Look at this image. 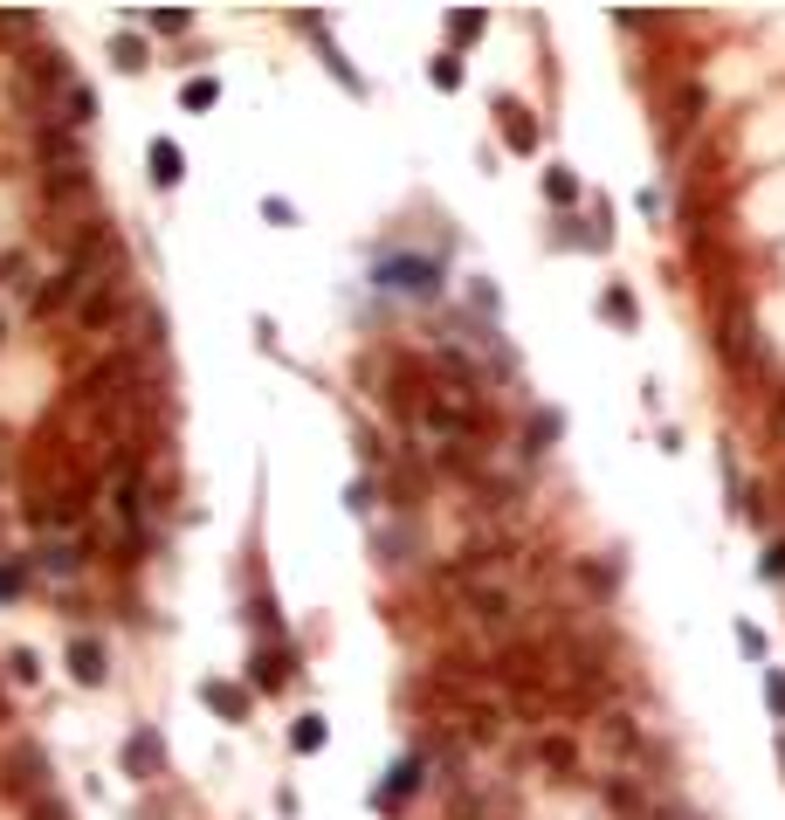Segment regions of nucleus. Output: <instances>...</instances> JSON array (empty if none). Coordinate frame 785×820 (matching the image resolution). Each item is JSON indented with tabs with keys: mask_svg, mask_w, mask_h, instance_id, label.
Instances as JSON below:
<instances>
[{
	"mask_svg": "<svg viewBox=\"0 0 785 820\" xmlns=\"http://www.w3.org/2000/svg\"><path fill=\"white\" fill-rule=\"evenodd\" d=\"M111 56H118V69H145V42L139 35H111Z\"/></svg>",
	"mask_w": 785,
	"mask_h": 820,
	"instance_id": "obj_19",
	"label": "nucleus"
},
{
	"mask_svg": "<svg viewBox=\"0 0 785 820\" xmlns=\"http://www.w3.org/2000/svg\"><path fill=\"white\" fill-rule=\"evenodd\" d=\"M765 703L785 717V669H772V676H765Z\"/></svg>",
	"mask_w": 785,
	"mask_h": 820,
	"instance_id": "obj_29",
	"label": "nucleus"
},
{
	"mask_svg": "<svg viewBox=\"0 0 785 820\" xmlns=\"http://www.w3.org/2000/svg\"><path fill=\"white\" fill-rule=\"evenodd\" d=\"M152 29H166V35H179V29H187V8H159V14H152Z\"/></svg>",
	"mask_w": 785,
	"mask_h": 820,
	"instance_id": "obj_28",
	"label": "nucleus"
},
{
	"mask_svg": "<svg viewBox=\"0 0 785 820\" xmlns=\"http://www.w3.org/2000/svg\"><path fill=\"white\" fill-rule=\"evenodd\" d=\"M449 35H455V42H476V35H483V8H455V14H449Z\"/></svg>",
	"mask_w": 785,
	"mask_h": 820,
	"instance_id": "obj_18",
	"label": "nucleus"
},
{
	"mask_svg": "<svg viewBox=\"0 0 785 820\" xmlns=\"http://www.w3.org/2000/svg\"><path fill=\"white\" fill-rule=\"evenodd\" d=\"M723 358H730V366H744V373H772V352H765V339H758V324L744 311L723 318Z\"/></svg>",
	"mask_w": 785,
	"mask_h": 820,
	"instance_id": "obj_2",
	"label": "nucleus"
},
{
	"mask_svg": "<svg viewBox=\"0 0 785 820\" xmlns=\"http://www.w3.org/2000/svg\"><path fill=\"white\" fill-rule=\"evenodd\" d=\"M599 318H607V324H634V297H627V290L613 284L607 297H599Z\"/></svg>",
	"mask_w": 785,
	"mask_h": 820,
	"instance_id": "obj_16",
	"label": "nucleus"
},
{
	"mask_svg": "<svg viewBox=\"0 0 785 820\" xmlns=\"http://www.w3.org/2000/svg\"><path fill=\"white\" fill-rule=\"evenodd\" d=\"M0 724H8V689H0Z\"/></svg>",
	"mask_w": 785,
	"mask_h": 820,
	"instance_id": "obj_31",
	"label": "nucleus"
},
{
	"mask_svg": "<svg viewBox=\"0 0 785 820\" xmlns=\"http://www.w3.org/2000/svg\"><path fill=\"white\" fill-rule=\"evenodd\" d=\"M29 573H42V579H76V573H84V538H42L35 558H29Z\"/></svg>",
	"mask_w": 785,
	"mask_h": 820,
	"instance_id": "obj_4",
	"label": "nucleus"
},
{
	"mask_svg": "<svg viewBox=\"0 0 785 820\" xmlns=\"http://www.w3.org/2000/svg\"><path fill=\"white\" fill-rule=\"evenodd\" d=\"M8 669H14V683H35V676H42V662H35V649H14Z\"/></svg>",
	"mask_w": 785,
	"mask_h": 820,
	"instance_id": "obj_26",
	"label": "nucleus"
},
{
	"mask_svg": "<svg viewBox=\"0 0 785 820\" xmlns=\"http://www.w3.org/2000/svg\"><path fill=\"white\" fill-rule=\"evenodd\" d=\"M544 193H552V208H572V200H579V179H572L565 166H552L544 173Z\"/></svg>",
	"mask_w": 785,
	"mask_h": 820,
	"instance_id": "obj_14",
	"label": "nucleus"
},
{
	"mask_svg": "<svg viewBox=\"0 0 785 820\" xmlns=\"http://www.w3.org/2000/svg\"><path fill=\"white\" fill-rule=\"evenodd\" d=\"M248 621H255L262 634H269V642H283V613H276V600H269V594H255V607H248Z\"/></svg>",
	"mask_w": 785,
	"mask_h": 820,
	"instance_id": "obj_15",
	"label": "nucleus"
},
{
	"mask_svg": "<svg viewBox=\"0 0 785 820\" xmlns=\"http://www.w3.org/2000/svg\"><path fill=\"white\" fill-rule=\"evenodd\" d=\"M21 276H29V255H0V284H8V290H21Z\"/></svg>",
	"mask_w": 785,
	"mask_h": 820,
	"instance_id": "obj_24",
	"label": "nucleus"
},
{
	"mask_svg": "<svg viewBox=\"0 0 785 820\" xmlns=\"http://www.w3.org/2000/svg\"><path fill=\"white\" fill-rule=\"evenodd\" d=\"M290 745H297V752H318V745H324V717H297Z\"/></svg>",
	"mask_w": 785,
	"mask_h": 820,
	"instance_id": "obj_20",
	"label": "nucleus"
},
{
	"mask_svg": "<svg viewBox=\"0 0 785 820\" xmlns=\"http://www.w3.org/2000/svg\"><path fill=\"white\" fill-rule=\"evenodd\" d=\"M462 84V63L455 56H434V90H455Z\"/></svg>",
	"mask_w": 785,
	"mask_h": 820,
	"instance_id": "obj_27",
	"label": "nucleus"
},
{
	"mask_svg": "<svg viewBox=\"0 0 785 820\" xmlns=\"http://www.w3.org/2000/svg\"><path fill=\"white\" fill-rule=\"evenodd\" d=\"M248 669H255V689H283V683H290V649L269 642V649L248 662Z\"/></svg>",
	"mask_w": 785,
	"mask_h": 820,
	"instance_id": "obj_9",
	"label": "nucleus"
},
{
	"mask_svg": "<svg viewBox=\"0 0 785 820\" xmlns=\"http://www.w3.org/2000/svg\"><path fill=\"white\" fill-rule=\"evenodd\" d=\"M496 118H504V145H510V152H538V111H531V104L504 97V104H496Z\"/></svg>",
	"mask_w": 785,
	"mask_h": 820,
	"instance_id": "obj_6",
	"label": "nucleus"
},
{
	"mask_svg": "<svg viewBox=\"0 0 785 820\" xmlns=\"http://www.w3.org/2000/svg\"><path fill=\"white\" fill-rule=\"evenodd\" d=\"M559 407H531V428H523V455H544V448H552L559 442Z\"/></svg>",
	"mask_w": 785,
	"mask_h": 820,
	"instance_id": "obj_10",
	"label": "nucleus"
},
{
	"mask_svg": "<svg viewBox=\"0 0 785 820\" xmlns=\"http://www.w3.org/2000/svg\"><path fill=\"white\" fill-rule=\"evenodd\" d=\"M29 586V558H0V600H14Z\"/></svg>",
	"mask_w": 785,
	"mask_h": 820,
	"instance_id": "obj_17",
	"label": "nucleus"
},
{
	"mask_svg": "<svg viewBox=\"0 0 785 820\" xmlns=\"http://www.w3.org/2000/svg\"><path fill=\"white\" fill-rule=\"evenodd\" d=\"M179 97H187V111H207V104H214V97H221V84H214V76H200V84H187Z\"/></svg>",
	"mask_w": 785,
	"mask_h": 820,
	"instance_id": "obj_23",
	"label": "nucleus"
},
{
	"mask_svg": "<svg viewBox=\"0 0 785 820\" xmlns=\"http://www.w3.org/2000/svg\"><path fill=\"white\" fill-rule=\"evenodd\" d=\"M69 676L84 683V689H97L103 676H111V669H103V649H97V642H84V634L69 642Z\"/></svg>",
	"mask_w": 785,
	"mask_h": 820,
	"instance_id": "obj_8",
	"label": "nucleus"
},
{
	"mask_svg": "<svg viewBox=\"0 0 785 820\" xmlns=\"http://www.w3.org/2000/svg\"><path fill=\"white\" fill-rule=\"evenodd\" d=\"M0 786L8 793H48V758H42V745H8V758H0Z\"/></svg>",
	"mask_w": 785,
	"mask_h": 820,
	"instance_id": "obj_3",
	"label": "nucleus"
},
{
	"mask_svg": "<svg viewBox=\"0 0 785 820\" xmlns=\"http://www.w3.org/2000/svg\"><path fill=\"white\" fill-rule=\"evenodd\" d=\"M124 773H131V779H159V773H166L159 731H131V738H124Z\"/></svg>",
	"mask_w": 785,
	"mask_h": 820,
	"instance_id": "obj_5",
	"label": "nucleus"
},
{
	"mask_svg": "<svg viewBox=\"0 0 785 820\" xmlns=\"http://www.w3.org/2000/svg\"><path fill=\"white\" fill-rule=\"evenodd\" d=\"M179 166H187V159H179V145L173 138H152V179H159V187H173Z\"/></svg>",
	"mask_w": 785,
	"mask_h": 820,
	"instance_id": "obj_13",
	"label": "nucleus"
},
{
	"mask_svg": "<svg viewBox=\"0 0 785 820\" xmlns=\"http://www.w3.org/2000/svg\"><path fill=\"white\" fill-rule=\"evenodd\" d=\"M579 579L593 586V594H599V600H607V594H613V586H620V566H613V552H607V558H579Z\"/></svg>",
	"mask_w": 785,
	"mask_h": 820,
	"instance_id": "obj_11",
	"label": "nucleus"
},
{
	"mask_svg": "<svg viewBox=\"0 0 785 820\" xmlns=\"http://www.w3.org/2000/svg\"><path fill=\"white\" fill-rule=\"evenodd\" d=\"M765 579H785V538H778V545L765 552Z\"/></svg>",
	"mask_w": 785,
	"mask_h": 820,
	"instance_id": "obj_30",
	"label": "nucleus"
},
{
	"mask_svg": "<svg viewBox=\"0 0 785 820\" xmlns=\"http://www.w3.org/2000/svg\"><path fill=\"white\" fill-rule=\"evenodd\" d=\"M538 758H544V765H559V773H565V765H579V752H572L565 738H538Z\"/></svg>",
	"mask_w": 785,
	"mask_h": 820,
	"instance_id": "obj_21",
	"label": "nucleus"
},
{
	"mask_svg": "<svg viewBox=\"0 0 785 820\" xmlns=\"http://www.w3.org/2000/svg\"><path fill=\"white\" fill-rule=\"evenodd\" d=\"M29 820H69V807L56 800V793H42V800H29Z\"/></svg>",
	"mask_w": 785,
	"mask_h": 820,
	"instance_id": "obj_25",
	"label": "nucleus"
},
{
	"mask_svg": "<svg viewBox=\"0 0 785 820\" xmlns=\"http://www.w3.org/2000/svg\"><path fill=\"white\" fill-rule=\"evenodd\" d=\"M373 290L400 297V303H434L441 297V263H434V255H379V263H373Z\"/></svg>",
	"mask_w": 785,
	"mask_h": 820,
	"instance_id": "obj_1",
	"label": "nucleus"
},
{
	"mask_svg": "<svg viewBox=\"0 0 785 820\" xmlns=\"http://www.w3.org/2000/svg\"><path fill=\"white\" fill-rule=\"evenodd\" d=\"M200 697H207V710H221V717H248V697L234 683H207Z\"/></svg>",
	"mask_w": 785,
	"mask_h": 820,
	"instance_id": "obj_12",
	"label": "nucleus"
},
{
	"mask_svg": "<svg viewBox=\"0 0 785 820\" xmlns=\"http://www.w3.org/2000/svg\"><path fill=\"white\" fill-rule=\"evenodd\" d=\"M421 779H428V758H421V752H413V758H400V765L386 773V786H379V807H400L407 793H421Z\"/></svg>",
	"mask_w": 785,
	"mask_h": 820,
	"instance_id": "obj_7",
	"label": "nucleus"
},
{
	"mask_svg": "<svg viewBox=\"0 0 785 820\" xmlns=\"http://www.w3.org/2000/svg\"><path fill=\"white\" fill-rule=\"evenodd\" d=\"M345 503H352V518H373V510H379V503H373V476H358L352 490H345Z\"/></svg>",
	"mask_w": 785,
	"mask_h": 820,
	"instance_id": "obj_22",
	"label": "nucleus"
}]
</instances>
